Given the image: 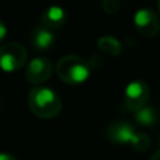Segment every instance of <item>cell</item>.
<instances>
[{"label":"cell","instance_id":"1","mask_svg":"<svg viewBox=\"0 0 160 160\" xmlns=\"http://www.w3.org/2000/svg\"><path fill=\"white\" fill-rule=\"evenodd\" d=\"M28 107L38 118L52 119L62 111V100L55 90L38 84L28 94Z\"/></svg>","mask_w":160,"mask_h":160},{"label":"cell","instance_id":"2","mask_svg":"<svg viewBox=\"0 0 160 160\" xmlns=\"http://www.w3.org/2000/svg\"><path fill=\"white\" fill-rule=\"evenodd\" d=\"M56 73L63 83L70 86L83 84L91 73V68L86 59L76 55H65L56 65Z\"/></svg>","mask_w":160,"mask_h":160},{"label":"cell","instance_id":"3","mask_svg":"<svg viewBox=\"0 0 160 160\" xmlns=\"http://www.w3.org/2000/svg\"><path fill=\"white\" fill-rule=\"evenodd\" d=\"M27 51L18 42H7L0 47V68L7 73L17 72L27 63Z\"/></svg>","mask_w":160,"mask_h":160},{"label":"cell","instance_id":"4","mask_svg":"<svg viewBox=\"0 0 160 160\" xmlns=\"http://www.w3.org/2000/svg\"><path fill=\"white\" fill-rule=\"evenodd\" d=\"M149 86L142 80H133L124 90V107L125 110L135 112L143 105H146L149 100Z\"/></svg>","mask_w":160,"mask_h":160},{"label":"cell","instance_id":"5","mask_svg":"<svg viewBox=\"0 0 160 160\" xmlns=\"http://www.w3.org/2000/svg\"><path fill=\"white\" fill-rule=\"evenodd\" d=\"M133 24L135 28L145 38H153L160 31L159 17L150 8H141L133 16Z\"/></svg>","mask_w":160,"mask_h":160},{"label":"cell","instance_id":"6","mask_svg":"<svg viewBox=\"0 0 160 160\" xmlns=\"http://www.w3.org/2000/svg\"><path fill=\"white\" fill-rule=\"evenodd\" d=\"M53 72V66L51 59L48 58H34L28 62L27 69H25V80L31 84H42L47 80L51 79Z\"/></svg>","mask_w":160,"mask_h":160},{"label":"cell","instance_id":"7","mask_svg":"<svg viewBox=\"0 0 160 160\" xmlns=\"http://www.w3.org/2000/svg\"><path fill=\"white\" fill-rule=\"evenodd\" d=\"M136 132L138 131H135L132 124H129L128 121H122V119L114 121L105 131L108 141L117 145H131Z\"/></svg>","mask_w":160,"mask_h":160},{"label":"cell","instance_id":"8","mask_svg":"<svg viewBox=\"0 0 160 160\" xmlns=\"http://www.w3.org/2000/svg\"><path fill=\"white\" fill-rule=\"evenodd\" d=\"M68 14L62 7L58 6H51L45 8V11L41 16V25L49 28V30H59L66 24Z\"/></svg>","mask_w":160,"mask_h":160},{"label":"cell","instance_id":"9","mask_svg":"<svg viewBox=\"0 0 160 160\" xmlns=\"http://www.w3.org/2000/svg\"><path fill=\"white\" fill-rule=\"evenodd\" d=\"M55 42V35H53L52 30L44 27H37L32 31V35H31V45L32 48H35L37 51L42 52V51H47L52 47V44Z\"/></svg>","mask_w":160,"mask_h":160},{"label":"cell","instance_id":"10","mask_svg":"<svg viewBox=\"0 0 160 160\" xmlns=\"http://www.w3.org/2000/svg\"><path fill=\"white\" fill-rule=\"evenodd\" d=\"M97 48H98V51H101L102 53H105V55H108V56H118L119 53L122 52L121 42L117 38L110 37V35L101 37V38L97 41Z\"/></svg>","mask_w":160,"mask_h":160},{"label":"cell","instance_id":"11","mask_svg":"<svg viewBox=\"0 0 160 160\" xmlns=\"http://www.w3.org/2000/svg\"><path fill=\"white\" fill-rule=\"evenodd\" d=\"M135 118L136 121L139 122L143 127H152V125L156 124L158 121V112L153 107L150 105H143L142 108H139L138 111H135Z\"/></svg>","mask_w":160,"mask_h":160},{"label":"cell","instance_id":"12","mask_svg":"<svg viewBox=\"0 0 160 160\" xmlns=\"http://www.w3.org/2000/svg\"><path fill=\"white\" fill-rule=\"evenodd\" d=\"M131 146L136 152H145L146 149H149L150 146V138L149 135H146L145 132H136L135 138L131 142Z\"/></svg>","mask_w":160,"mask_h":160},{"label":"cell","instance_id":"13","mask_svg":"<svg viewBox=\"0 0 160 160\" xmlns=\"http://www.w3.org/2000/svg\"><path fill=\"white\" fill-rule=\"evenodd\" d=\"M119 7H121L119 0H102V8H104V11L108 14L118 13Z\"/></svg>","mask_w":160,"mask_h":160},{"label":"cell","instance_id":"14","mask_svg":"<svg viewBox=\"0 0 160 160\" xmlns=\"http://www.w3.org/2000/svg\"><path fill=\"white\" fill-rule=\"evenodd\" d=\"M6 35H7V27H6V24L0 20V42L6 38Z\"/></svg>","mask_w":160,"mask_h":160},{"label":"cell","instance_id":"15","mask_svg":"<svg viewBox=\"0 0 160 160\" xmlns=\"http://www.w3.org/2000/svg\"><path fill=\"white\" fill-rule=\"evenodd\" d=\"M0 160H17V159L10 153H0Z\"/></svg>","mask_w":160,"mask_h":160},{"label":"cell","instance_id":"16","mask_svg":"<svg viewBox=\"0 0 160 160\" xmlns=\"http://www.w3.org/2000/svg\"><path fill=\"white\" fill-rule=\"evenodd\" d=\"M150 160H160V150H158V152L153 153L152 158H150Z\"/></svg>","mask_w":160,"mask_h":160},{"label":"cell","instance_id":"17","mask_svg":"<svg viewBox=\"0 0 160 160\" xmlns=\"http://www.w3.org/2000/svg\"><path fill=\"white\" fill-rule=\"evenodd\" d=\"M158 4H159V11H160V0H159V3H158Z\"/></svg>","mask_w":160,"mask_h":160}]
</instances>
